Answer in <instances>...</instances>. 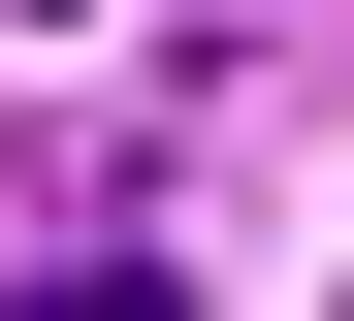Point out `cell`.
<instances>
[{
	"instance_id": "6da1fadb",
	"label": "cell",
	"mask_w": 354,
	"mask_h": 321,
	"mask_svg": "<svg viewBox=\"0 0 354 321\" xmlns=\"http://www.w3.org/2000/svg\"><path fill=\"white\" fill-rule=\"evenodd\" d=\"M0 321H194V289H161V257H32Z\"/></svg>"
}]
</instances>
